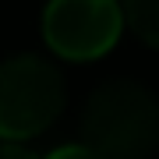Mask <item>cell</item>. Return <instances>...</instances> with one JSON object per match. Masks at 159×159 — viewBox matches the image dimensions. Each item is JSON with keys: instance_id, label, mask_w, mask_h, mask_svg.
Returning a JSON list of instances; mask_svg holds the SVG:
<instances>
[{"instance_id": "8992f818", "label": "cell", "mask_w": 159, "mask_h": 159, "mask_svg": "<svg viewBox=\"0 0 159 159\" xmlns=\"http://www.w3.org/2000/svg\"><path fill=\"white\" fill-rule=\"evenodd\" d=\"M0 159H35L29 148H21V145H14V142H7V145H0Z\"/></svg>"}, {"instance_id": "277c9868", "label": "cell", "mask_w": 159, "mask_h": 159, "mask_svg": "<svg viewBox=\"0 0 159 159\" xmlns=\"http://www.w3.org/2000/svg\"><path fill=\"white\" fill-rule=\"evenodd\" d=\"M124 21L142 43L159 50V0H124Z\"/></svg>"}, {"instance_id": "7a4b0ae2", "label": "cell", "mask_w": 159, "mask_h": 159, "mask_svg": "<svg viewBox=\"0 0 159 159\" xmlns=\"http://www.w3.org/2000/svg\"><path fill=\"white\" fill-rule=\"evenodd\" d=\"M64 78L50 60L21 53L0 64V138L25 142L43 134L64 110Z\"/></svg>"}, {"instance_id": "3957f363", "label": "cell", "mask_w": 159, "mask_h": 159, "mask_svg": "<svg viewBox=\"0 0 159 159\" xmlns=\"http://www.w3.org/2000/svg\"><path fill=\"white\" fill-rule=\"evenodd\" d=\"M124 29L117 0H50L43 11V35L50 50L67 60H96L113 50Z\"/></svg>"}, {"instance_id": "5b68a950", "label": "cell", "mask_w": 159, "mask_h": 159, "mask_svg": "<svg viewBox=\"0 0 159 159\" xmlns=\"http://www.w3.org/2000/svg\"><path fill=\"white\" fill-rule=\"evenodd\" d=\"M46 159H99L92 148H85V145H60V148H53Z\"/></svg>"}, {"instance_id": "6da1fadb", "label": "cell", "mask_w": 159, "mask_h": 159, "mask_svg": "<svg viewBox=\"0 0 159 159\" xmlns=\"http://www.w3.org/2000/svg\"><path fill=\"white\" fill-rule=\"evenodd\" d=\"M81 138L99 159H148L159 145V99L131 78L106 81L85 102Z\"/></svg>"}]
</instances>
